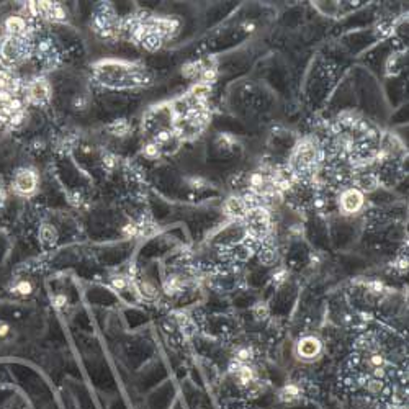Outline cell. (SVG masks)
I'll use <instances>...</instances> for the list:
<instances>
[{"label":"cell","instance_id":"6da1fadb","mask_svg":"<svg viewBox=\"0 0 409 409\" xmlns=\"http://www.w3.org/2000/svg\"><path fill=\"white\" fill-rule=\"evenodd\" d=\"M244 218L247 220V231L254 239H262L270 229V218L264 208H249Z\"/></svg>","mask_w":409,"mask_h":409},{"label":"cell","instance_id":"7a4b0ae2","mask_svg":"<svg viewBox=\"0 0 409 409\" xmlns=\"http://www.w3.org/2000/svg\"><path fill=\"white\" fill-rule=\"evenodd\" d=\"M321 349H323V344H321V341L315 336L303 337L297 345V352L300 355V359H303V360L316 359V357L321 354Z\"/></svg>","mask_w":409,"mask_h":409},{"label":"cell","instance_id":"3957f363","mask_svg":"<svg viewBox=\"0 0 409 409\" xmlns=\"http://www.w3.org/2000/svg\"><path fill=\"white\" fill-rule=\"evenodd\" d=\"M363 205V195L359 190L350 188L347 190L341 198V206L345 213H355L360 210V206Z\"/></svg>","mask_w":409,"mask_h":409},{"label":"cell","instance_id":"277c9868","mask_svg":"<svg viewBox=\"0 0 409 409\" xmlns=\"http://www.w3.org/2000/svg\"><path fill=\"white\" fill-rule=\"evenodd\" d=\"M36 188V176L31 170H22L15 179V190L20 193H31Z\"/></svg>","mask_w":409,"mask_h":409},{"label":"cell","instance_id":"5b68a950","mask_svg":"<svg viewBox=\"0 0 409 409\" xmlns=\"http://www.w3.org/2000/svg\"><path fill=\"white\" fill-rule=\"evenodd\" d=\"M49 97V85L46 81H34L30 85V99L34 103H41Z\"/></svg>","mask_w":409,"mask_h":409},{"label":"cell","instance_id":"8992f818","mask_svg":"<svg viewBox=\"0 0 409 409\" xmlns=\"http://www.w3.org/2000/svg\"><path fill=\"white\" fill-rule=\"evenodd\" d=\"M226 208H228L229 215L236 216V218H244L246 213L249 211L247 203L241 198H229L228 203H226Z\"/></svg>","mask_w":409,"mask_h":409},{"label":"cell","instance_id":"52a82bcc","mask_svg":"<svg viewBox=\"0 0 409 409\" xmlns=\"http://www.w3.org/2000/svg\"><path fill=\"white\" fill-rule=\"evenodd\" d=\"M25 28H27V25H25V22L18 18V16H12V18L7 20V30H10L13 33H20Z\"/></svg>","mask_w":409,"mask_h":409},{"label":"cell","instance_id":"ba28073f","mask_svg":"<svg viewBox=\"0 0 409 409\" xmlns=\"http://www.w3.org/2000/svg\"><path fill=\"white\" fill-rule=\"evenodd\" d=\"M357 185H359L362 190H373L377 187V179L373 176H365L357 182Z\"/></svg>","mask_w":409,"mask_h":409},{"label":"cell","instance_id":"9c48e42d","mask_svg":"<svg viewBox=\"0 0 409 409\" xmlns=\"http://www.w3.org/2000/svg\"><path fill=\"white\" fill-rule=\"evenodd\" d=\"M33 291V285L27 280H22L16 283L15 286V293H18V295H23V297H27V295H30Z\"/></svg>","mask_w":409,"mask_h":409},{"label":"cell","instance_id":"30bf717a","mask_svg":"<svg viewBox=\"0 0 409 409\" xmlns=\"http://www.w3.org/2000/svg\"><path fill=\"white\" fill-rule=\"evenodd\" d=\"M41 238H43V241H46V242H54L56 232H54L53 228H49V226H45V228L41 229Z\"/></svg>","mask_w":409,"mask_h":409},{"label":"cell","instance_id":"8fae6325","mask_svg":"<svg viewBox=\"0 0 409 409\" xmlns=\"http://www.w3.org/2000/svg\"><path fill=\"white\" fill-rule=\"evenodd\" d=\"M144 154L147 155V158H155V155L159 154V149H158V146H154V144H149L144 149Z\"/></svg>","mask_w":409,"mask_h":409},{"label":"cell","instance_id":"7c38bea8","mask_svg":"<svg viewBox=\"0 0 409 409\" xmlns=\"http://www.w3.org/2000/svg\"><path fill=\"white\" fill-rule=\"evenodd\" d=\"M113 286H115V288H125V286H126L125 278H123V277L115 278V280H113Z\"/></svg>","mask_w":409,"mask_h":409},{"label":"cell","instance_id":"4fadbf2b","mask_svg":"<svg viewBox=\"0 0 409 409\" xmlns=\"http://www.w3.org/2000/svg\"><path fill=\"white\" fill-rule=\"evenodd\" d=\"M54 303H56V306H57V308L64 306V304H66V297H56V298H54Z\"/></svg>","mask_w":409,"mask_h":409},{"label":"cell","instance_id":"5bb4252c","mask_svg":"<svg viewBox=\"0 0 409 409\" xmlns=\"http://www.w3.org/2000/svg\"><path fill=\"white\" fill-rule=\"evenodd\" d=\"M7 334H8V326L2 324V326H0V337H5Z\"/></svg>","mask_w":409,"mask_h":409}]
</instances>
